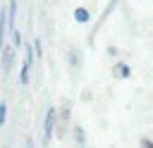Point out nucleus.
<instances>
[{"instance_id":"nucleus-7","label":"nucleus","mask_w":153,"mask_h":148,"mask_svg":"<svg viewBox=\"0 0 153 148\" xmlns=\"http://www.w3.org/2000/svg\"><path fill=\"white\" fill-rule=\"evenodd\" d=\"M12 43H14V48L22 45V31L19 29H12Z\"/></svg>"},{"instance_id":"nucleus-8","label":"nucleus","mask_w":153,"mask_h":148,"mask_svg":"<svg viewBox=\"0 0 153 148\" xmlns=\"http://www.w3.org/2000/svg\"><path fill=\"white\" fill-rule=\"evenodd\" d=\"M139 148H153V141H151L148 136H141V138H139Z\"/></svg>"},{"instance_id":"nucleus-9","label":"nucleus","mask_w":153,"mask_h":148,"mask_svg":"<svg viewBox=\"0 0 153 148\" xmlns=\"http://www.w3.org/2000/svg\"><path fill=\"white\" fill-rule=\"evenodd\" d=\"M5 119H7V105H5V103H0V127L5 124Z\"/></svg>"},{"instance_id":"nucleus-1","label":"nucleus","mask_w":153,"mask_h":148,"mask_svg":"<svg viewBox=\"0 0 153 148\" xmlns=\"http://www.w3.org/2000/svg\"><path fill=\"white\" fill-rule=\"evenodd\" d=\"M55 115H57L55 107H48V110H45V122H43V143H48V141L53 138V131H55Z\"/></svg>"},{"instance_id":"nucleus-10","label":"nucleus","mask_w":153,"mask_h":148,"mask_svg":"<svg viewBox=\"0 0 153 148\" xmlns=\"http://www.w3.org/2000/svg\"><path fill=\"white\" fill-rule=\"evenodd\" d=\"M33 55H38V57L43 55V45H41V41H38V38L33 41Z\"/></svg>"},{"instance_id":"nucleus-5","label":"nucleus","mask_w":153,"mask_h":148,"mask_svg":"<svg viewBox=\"0 0 153 148\" xmlns=\"http://www.w3.org/2000/svg\"><path fill=\"white\" fill-rule=\"evenodd\" d=\"M5 26H7V14H5V10H0V50L5 43Z\"/></svg>"},{"instance_id":"nucleus-3","label":"nucleus","mask_w":153,"mask_h":148,"mask_svg":"<svg viewBox=\"0 0 153 148\" xmlns=\"http://www.w3.org/2000/svg\"><path fill=\"white\" fill-rule=\"evenodd\" d=\"M115 74H117L120 79H127V76L131 74V69H129V64H124V62H117V64H115Z\"/></svg>"},{"instance_id":"nucleus-4","label":"nucleus","mask_w":153,"mask_h":148,"mask_svg":"<svg viewBox=\"0 0 153 148\" xmlns=\"http://www.w3.org/2000/svg\"><path fill=\"white\" fill-rule=\"evenodd\" d=\"M7 24L14 26V17H17V0H10V7H7Z\"/></svg>"},{"instance_id":"nucleus-12","label":"nucleus","mask_w":153,"mask_h":148,"mask_svg":"<svg viewBox=\"0 0 153 148\" xmlns=\"http://www.w3.org/2000/svg\"><path fill=\"white\" fill-rule=\"evenodd\" d=\"M26 148H33V138H31V136L26 138Z\"/></svg>"},{"instance_id":"nucleus-6","label":"nucleus","mask_w":153,"mask_h":148,"mask_svg":"<svg viewBox=\"0 0 153 148\" xmlns=\"http://www.w3.org/2000/svg\"><path fill=\"white\" fill-rule=\"evenodd\" d=\"M74 19L81 21V24H86V21H88V10H86V7H76V10H74Z\"/></svg>"},{"instance_id":"nucleus-2","label":"nucleus","mask_w":153,"mask_h":148,"mask_svg":"<svg viewBox=\"0 0 153 148\" xmlns=\"http://www.w3.org/2000/svg\"><path fill=\"white\" fill-rule=\"evenodd\" d=\"M12 60H14V50H12V48H2V72H5V74L10 72Z\"/></svg>"},{"instance_id":"nucleus-11","label":"nucleus","mask_w":153,"mask_h":148,"mask_svg":"<svg viewBox=\"0 0 153 148\" xmlns=\"http://www.w3.org/2000/svg\"><path fill=\"white\" fill-rule=\"evenodd\" d=\"M74 136H76V141H79V143H84V138H86V136H84V129H81V127H76V134H74Z\"/></svg>"}]
</instances>
